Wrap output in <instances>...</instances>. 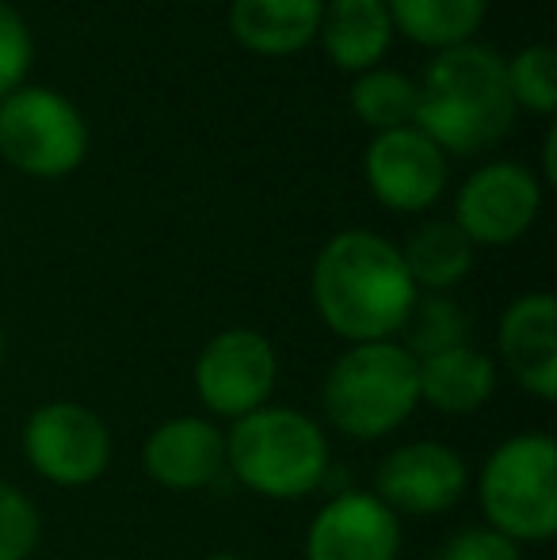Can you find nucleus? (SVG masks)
<instances>
[{"mask_svg": "<svg viewBox=\"0 0 557 560\" xmlns=\"http://www.w3.org/2000/svg\"><path fill=\"white\" fill-rule=\"evenodd\" d=\"M313 310L348 343L397 339L420 290L405 271L402 248L371 229H344L313 259Z\"/></svg>", "mask_w": 557, "mask_h": 560, "instance_id": "f257e3e1", "label": "nucleus"}, {"mask_svg": "<svg viewBox=\"0 0 557 560\" xmlns=\"http://www.w3.org/2000/svg\"><path fill=\"white\" fill-rule=\"evenodd\" d=\"M515 122L504 58L492 46L462 43L439 50L417 84V126L443 153L474 156L497 145Z\"/></svg>", "mask_w": 557, "mask_h": 560, "instance_id": "f03ea898", "label": "nucleus"}, {"mask_svg": "<svg viewBox=\"0 0 557 560\" xmlns=\"http://www.w3.org/2000/svg\"><path fill=\"white\" fill-rule=\"evenodd\" d=\"M420 408L417 359L397 339L351 343L321 382V412L336 435L374 443L394 435Z\"/></svg>", "mask_w": 557, "mask_h": 560, "instance_id": "7ed1b4c3", "label": "nucleus"}, {"mask_svg": "<svg viewBox=\"0 0 557 560\" xmlns=\"http://www.w3.org/2000/svg\"><path fill=\"white\" fill-rule=\"evenodd\" d=\"M328 435L302 408L264 405L225 431V472L264 500L313 495L328 472Z\"/></svg>", "mask_w": 557, "mask_h": 560, "instance_id": "20e7f679", "label": "nucleus"}, {"mask_svg": "<svg viewBox=\"0 0 557 560\" xmlns=\"http://www.w3.org/2000/svg\"><path fill=\"white\" fill-rule=\"evenodd\" d=\"M477 503L485 526L515 546H538L557 534V443L546 431L504 439L481 465Z\"/></svg>", "mask_w": 557, "mask_h": 560, "instance_id": "39448f33", "label": "nucleus"}, {"mask_svg": "<svg viewBox=\"0 0 557 560\" xmlns=\"http://www.w3.org/2000/svg\"><path fill=\"white\" fill-rule=\"evenodd\" d=\"M0 156L35 179H61L89 156V122L73 100L23 84L0 100Z\"/></svg>", "mask_w": 557, "mask_h": 560, "instance_id": "423d86ee", "label": "nucleus"}, {"mask_svg": "<svg viewBox=\"0 0 557 560\" xmlns=\"http://www.w3.org/2000/svg\"><path fill=\"white\" fill-rule=\"evenodd\" d=\"M23 457L58 488H89L107 472L115 454L112 428L81 400H46L23 423Z\"/></svg>", "mask_w": 557, "mask_h": 560, "instance_id": "0eeeda50", "label": "nucleus"}, {"mask_svg": "<svg viewBox=\"0 0 557 560\" xmlns=\"http://www.w3.org/2000/svg\"><path fill=\"white\" fill-rule=\"evenodd\" d=\"M192 377L202 408L218 420L237 423L276 397V343L256 328H222L202 343Z\"/></svg>", "mask_w": 557, "mask_h": 560, "instance_id": "6e6552de", "label": "nucleus"}, {"mask_svg": "<svg viewBox=\"0 0 557 560\" xmlns=\"http://www.w3.org/2000/svg\"><path fill=\"white\" fill-rule=\"evenodd\" d=\"M543 210V184L515 161H492L469 172L454 195L451 222L466 233V241L481 248L515 244Z\"/></svg>", "mask_w": 557, "mask_h": 560, "instance_id": "1a4fd4ad", "label": "nucleus"}, {"mask_svg": "<svg viewBox=\"0 0 557 560\" xmlns=\"http://www.w3.org/2000/svg\"><path fill=\"white\" fill-rule=\"evenodd\" d=\"M469 469L462 462L459 450L436 439H417L390 450L382 457L379 472H374V495L402 515H443V511L459 508V500L466 495Z\"/></svg>", "mask_w": 557, "mask_h": 560, "instance_id": "9d476101", "label": "nucleus"}, {"mask_svg": "<svg viewBox=\"0 0 557 560\" xmlns=\"http://www.w3.org/2000/svg\"><path fill=\"white\" fill-rule=\"evenodd\" d=\"M363 176L371 195L394 214H420L436 207L446 187V153L417 126L374 133L363 153Z\"/></svg>", "mask_w": 557, "mask_h": 560, "instance_id": "9b49d317", "label": "nucleus"}, {"mask_svg": "<svg viewBox=\"0 0 557 560\" xmlns=\"http://www.w3.org/2000/svg\"><path fill=\"white\" fill-rule=\"evenodd\" d=\"M402 518L374 492L351 488L321 503L305 530V560H397Z\"/></svg>", "mask_w": 557, "mask_h": 560, "instance_id": "f8f14e48", "label": "nucleus"}, {"mask_svg": "<svg viewBox=\"0 0 557 560\" xmlns=\"http://www.w3.org/2000/svg\"><path fill=\"white\" fill-rule=\"evenodd\" d=\"M141 469L169 492H202L225 472V431L202 416H172L149 431Z\"/></svg>", "mask_w": 557, "mask_h": 560, "instance_id": "ddd939ff", "label": "nucleus"}, {"mask_svg": "<svg viewBox=\"0 0 557 560\" xmlns=\"http://www.w3.org/2000/svg\"><path fill=\"white\" fill-rule=\"evenodd\" d=\"M504 370L538 400L557 397V302L554 294H523L504 310L497 328Z\"/></svg>", "mask_w": 557, "mask_h": 560, "instance_id": "4468645a", "label": "nucleus"}, {"mask_svg": "<svg viewBox=\"0 0 557 560\" xmlns=\"http://www.w3.org/2000/svg\"><path fill=\"white\" fill-rule=\"evenodd\" d=\"M317 38L328 61L344 73L359 77L367 69H379L394 43L386 0H325Z\"/></svg>", "mask_w": 557, "mask_h": 560, "instance_id": "2eb2a0df", "label": "nucleus"}, {"mask_svg": "<svg viewBox=\"0 0 557 560\" xmlns=\"http://www.w3.org/2000/svg\"><path fill=\"white\" fill-rule=\"evenodd\" d=\"M325 0H233L230 31L260 58H290L317 38Z\"/></svg>", "mask_w": 557, "mask_h": 560, "instance_id": "dca6fc26", "label": "nucleus"}, {"mask_svg": "<svg viewBox=\"0 0 557 560\" xmlns=\"http://www.w3.org/2000/svg\"><path fill=\"white\" fill-rule=\"evenodd\" d=\"M420 405L443 416H474L497 393V362L477 347L462 343L417 362Z\"/></svg>", "mask_w": 557, "mask_h": 560, "instance_id": "f3484780", "label": "nucleus"}, {"mask_svg": "<svg viewBox=\"0 0 557 560\" xmlns=\"http://www.w3.org/2000/svg\"><path fill=\"white\" fill-rule=\"evenodd\" d=\"M386 8L394 31L436 54L474 43L485 20V0H386Z\"/></svg>", "mask_w": 557, "mask_h": 560, "instance_id": "a211bd4d", "label": "nucleus"}, {"mask_svg": "<svg viewBox=\"0 0 557 560\" xmlns=\"http://www.w3.org/2000/svg\"><path fill=\"white\" fill-rule=\"evenodd\" d=\"M402 259L409 279L417 282V290L446 294L474 267V244L466 241V233L454 222H428L409 236V244L402 248Z\"/></svg>", "mask_w": 557, "mask_h": 560, "instance_id": "6ab92c4d", "label": "nucleus"}, {"mask_svg": "<svg viewBox=\"0 0 557 560\" xmlns=\"http://www.w3.org/2000/svg\"><path fill=\"white\" fill-rule=\"evenodd\" d=\"M348 104L359 122L371 126L374 133L402 130L417 118V81L397 69H367L351 84Z\"/></svg>", "mask_w": 557, "mask_h": 560, "instance_id": "aec40b11", "label": "nucleus"}, {"mask_svg": "<svg viewBox=\"0 0 557 560\" xmlns=\"http://www.w3.org/2000/svg\"><path fill=\"white\" fill-rule=\"evenodd\" d=\"M466 332H469V320H466V313H462V305L443 294H428V298H417L409 320H405V328L397 336H405L402 347L420 362V359H428V354L462 347L466 343Z\"/></svg>", "mask_w": 557, "mask_h": 560, "instance_id": "412c9836", "label": "nucleus"}, {"mask_svg": "<svg viewBox=\"0 0 557 560\" xmlns=\"http://www.w3.org/2000/svg\"><path fill=\"white\" fill-rule=\"evenodd\" d=\"M508 92L515 112L527 107L531 115H554L557 107V54L550 43H531L504 61Z\"/></svg>", "mask_w": 557, "mask_h": 560, "instance_id": "4be33fe9", "label": "nucleus"}, {"mask_svg": "<svg viewBox=\"0 0 557 560\" xmlns=\"http://www.w3.org/2000/svg\"><path fill=\"white\" fill-rule=\"evenodd\" d=\"M43 518L23 488L0 480V560H31L38 549Z\"/></svg>", "mask_w": 557, "mask_h": 560, "instance_id": "5701e85b", "label": "nucleus"}, {"mask_svg": "<svg viewBox=\"0 0 557 560\" xmlns=\"http://www.w3.org/2000/svg\"><path fill=\"white\" fill-rule=\"evenodd\" d=\"M31 66H35V38L23 15L8 0H0V100L23 89Z\"/></svg>", "mask_w": 557, "mask_h": 560, "instance_id": "b1692460", "label": "nucleus"}, {"mask_svg": "<svg viewBox=\"0 0 557 560\" xmlns=\"http://www.w3.org/2000/svg\"><path fill=\"white\" fill-rule=\"evenodd\" d=\"M436 560H520V546L492 526H466L443 541Z\"/></svg>", "mask_w": 557, "mask_h": 560, "instance_id": "393cba45", "label": "nucleus"}, {"mask_svg": "<svg viewBox=\"0 0 557 560\" xmlns=\"http://www.w3.org/2000/svg\"><path fill=\"white\" fill-rule=\"evenodd\" d=\"M557 126H546V138H543V176L546 184H557Z\"/></svg>", "mask_w": 557, "mask_h": 560, "instance_id": "a878e982", "label": "nucleus"}, {"mask_svg": "<svg viewBox=\"0 0 557 560\" xmlns=\"http://www.w3.org/2000/svg\"><path fill=\"white\" fill-rule=\"evenodd\" d=\"M4 354H8V339H4V325H0V366H4Z\"/></svg>", "mask_w": 557, "mask_h": 560, "instance_id": "bb28decb", "label": "nucleus"}, {"mask_svg": "<svg viewBox=\"0 0 557 560\" xmlns=\"http://www.w3.org/2000/svg\"><path fill=\"white\" fill-rule=\"evenodd\" d=\"M202 560H245V557H237V553H210V557H202Z\"/></svg>", "mask_w": 557, "mask_h": 560, "instance_id": "cd10ccee", "label": "nucleus"}, {"mask_svg": "<svg viewBox=\"0 0 557 560\" xmlns=\"http://www.w3.org/2000/svg\"><path fill=\"white\" fill-rule=\"evenodd\" d=\"M31 560H35V557H31Z\"/></svg>", "mask_w": 557, "mask_h": 560, "instance_id": "c85d7f7f", "label": "nucleus"}]
</instances>
